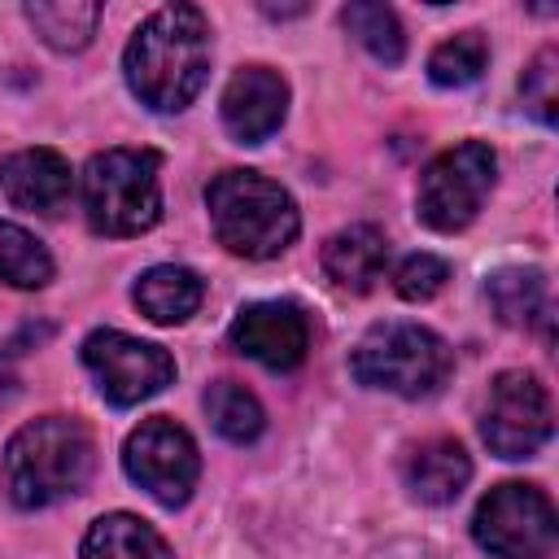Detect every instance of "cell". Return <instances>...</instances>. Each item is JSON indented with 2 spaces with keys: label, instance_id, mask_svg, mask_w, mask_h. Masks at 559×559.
Returning a JSON list of instances; mask_svg holds the SVG:
<instances>
[{
  "label": "cell",
  "instance_id": "3957f363",
  "mask_svg": "<svg viewBox=\"0 0 559 559\" xmlns=\"http://www.w3.org/2000/svg\"><path fill=\"white\" fill-rule=\"evenodd\" d=\"M205 210H210V227H214L218 245L227 253L253 258V262L284 253L301 231V214H297V201L288 197V188H280L275 179H266L258 170L214 175L205 188Z\"/></svg>",
  "mask_w": 559,
  "mask_h": 559
},
{
  "label": "cell",
  "instance_id": "603a6c76",
  "mask_svg": "<svg viewBox=\"0 0 559 559\" xmlns=\"http://www.w3.org/2000/svg\"><path fill=\"white\" fill-rule=\"evenodd\" d=\"M485 66H489V44L480 31H459L428 52V79L437 87H467L485 74Z\"/></svg>",
  "mask_w": 559,
  "mask_h": 559
},
{
  "label": "cell",
  "instance_id": "ac0fdd59",
  "mask_svg": "<svg viewBox=\"0 0 559 559\" xmlns=\"http://www.w3.org/2000/svg\"><path fill=\"white\" fill-rule=\"evenodd\" d=\"M485 297L507 328H533L550 319L546 275L537 266H502L485 280Z\"/></svg>",
  "mask_w": 559,
  "mask_h": 559
},
{
  "label": "cell",
  "instance_id": "7c38bea8",
  "mask_svg": "<svg viewBox=\"0 0 559 559\" xmlns=\"http://www.w3.org/2000/svg\"><path fill=\"white\" fill-rule=\"evenodd\" d=\"M223 127L240 144H262L288 114V83L271 66H240L223 87Z\"/></svg>",
  "mask_w": 559,
  "mask_h": 559
},
{
  "label": "cell",
  "instance_id": "8fae6325",
  "mask_svg": "<svg viewBox=\"0 0 559 559\" xmlns=\"http://www.w3.org/2000/svg\"><path fill=\"white\" fill-rule=\"evenodd\" d=\"M227 341L266 371H293L310 349V319L297 301H249L231 319Z\"/></svg>",
  "mask_w": 559,
  "mask_h": 559
},
{
  "label": "cell",
  "instance_id": "d6986e66",
  "mask_svg": "<svg viewBox=\"0 0 559 559\" xmlns=\"http://www.w3.org/2000/svg\"><path fill=\"white\" fill-rule=\"evenodd\" d=\"M22 13L35 26V35L57 52L87 48L100 26V4H92V0H35Z\"/></svg>",
  "mask_w": 559,
  "mask_h": 559
},
{
  "label": "cell",
  "instance_id": "5bb4252c",
  "mask_svg": "<svg viewBox=\"0 0 559 559\" xmlns=\"http://www.w3.org/2000/svg\"><path fill=\"white\" fill-rule=\"evenodd\" d=\"M472 480V459L454 437H428L406 450L402 459V485L424 507L454 502Z\"/></svg>",
  "mask_w": 559,
  "mask_h": 559
},
{
  "label": "cell",
  "instance_id": "ffe728a7",
  "mask_svg": "<svg viewBox=\"0 0 559 559\" xmlns=\"http://www.w3.org/2000/svg\"><path fill=\"white\" fill-rule=\"evenodd\" d=\"M205 415H210L214 432H218L223 441H231V445H249V441H258L262 428H266L262 402H258L245 384H236V380H214V384L205 389Z\"/></svg>",
  "mask_w": 559,
  "mask_h": 559
},
{
  "label": "cell",
  "instance_id": "4316f807",
  "mask_svg": "<svg viewBox=\"0 0 559 559\" xmlns=\"http://www.w3.org/2000/svg\"><path fill=\"white\" fill-rule=\"evenodd\" d=\"M9 349L13 345H0V406H9L13 393H17V371L9 367Z\"/></svg>",
  "mask_w": 559,
  "mask_h": 559
},
{
  "label": "cell",
  "instance_id": "9c48e42d",
  "mask_svg": "<svg viewBox=\"0 0 559 559\" xmlns=\"http://www.w3.org/2000/svg\"><path fill=\"white\" fill-rule=\"evenodd\" d=\"M550 393L533 371H498L480 411V437L498 459H528L550 441Z\"/></svg>",
  "mask_w": 559,
  "mask_h": 559
},
{
  "label": "cell",
  "instance_id": "ba28073f",
  "mask_svg": "<svg viewBox=\"0 0 559 559\" xmlns=\"http://www.w3.org/2000/svg\"><path fill=\"white\" fill-rule=\"evenodd\" d=\"M83 367L92 371L100 397L114 406H140L175 380V358L162 345L127 336L118 328H96L83 341Z\"/></svg>",
  "mask_w": 559,
  "mask_h": 559
},
{
  "label": "cell",
  "instance_id": "5b68a950",
  "mask_svg": "<svg viewBox=\"0 0 559 559\" xmlns=\"http://www.w3.org/2000/svg\"><path fill=\"white\" fill-rule=\"evenodd\" d=\"M450 367H454L450 345L437 332L402 319L367 328L349 354V371L367 389H384L397 397H432L450 380Z\"/></svg>",
  "mask_w": 559,
  "mask_h": 559
},
{
  "label": "cell",
  "instance_id": "7402d4cb",
  "mask_svg": "<svg viewBox=\"0 0 559 559\" xmlns=\"http://www.w3.org/2000/svg\"><path fill=\"white\" fill-rule=\"evenodd\" d=\"M52 253L17 223L0 218V284L13 288H44L52 280Z\"/></svg>",
  "mask_w": 559,
  "mask_h": 559
},
{
  "label": "cell",
  "instance_id": "4fadbf2b",
  "mask_svg": "<svg viewBox=\"0 0 559 559\" xmlns=\"http://www.w3.org/2000/svg\"><path fill=\"white\" fill-rule=\"evenodd\" d=\"M0 188L17 210L61 214L70 201V162L57 148H22L0 162Z\"/></svg>",
  "mask_w": 559,
  "mask_h": 559
},
{
  "label": "cell",
  "instance_id": "44dd1931",
  "mask_svg": "<svg viewBox=\"0 0 559 559\" xmlns=\"http://www.w3.org/2000/svg\"><path fill=\"white\" fill-rule=\"evenodd\" d=\"M341 22L345 31L384 66H397L406 57V35H402V22L389 4H376V0H354L341 9Z\"/></svg>",
  "mask_w": 559,
  "mask_h": 559
},
{
  "label": "cell",
  "instance_id": "8992f818",
  "mask_svg": "<svg viewBox=\"0 0 559 559\" xmlns=\"http://www.w3.org/2000/svg\"><path fill=\"white\" fill-rule=\"evenodd\" d=\"M493 175H498L493 148L480 140H463L424 166L415 188V214L432 231H463L480 214L493 188Z\"/></svg>",
  "mask_w": 559,
  "mask_h": 559
},
{
  "label": "cell",
  "instance_id": "6da1fadb",
  "mask_svg": "<svg viewBox=\"0 0 559 559\" xmlns=\"http://www.w3.org/2000/svg\"><path fill=\"white\" fill-rule=\"evenodd\" d=\"M127 87L140 105L157 114H179L197 100L210 74V22L197 4H166L148 13L127 52H122Z\"/></svg>",
  "mask_w": 559,
  "mask_h": 559
},
{
  "label": "cell",
  "instance_id": "30bf717a",
  "mask_svg": "<svg viewBox=\"0 0 559 559\" xmlns=\"http://www.w3.org/2000/svg\"><path fill=\"white\" fill-rule=\"evenodd\" d=\"M122 467L127 476L148 493L157 498L162 507H183L197 489V476H201V454H197V441L166 415H153L144 419L127 445H122Z\"/></svg>",
  "mask_w": 559,
  "mask_h": 559
},
{
  "label": "cell",
  "instance_id": "cb8c5ba5",
  "mask_svg": "<svg viewBox=\"0 0 559 559\" xmlns=\"http://www.w3.org/2000/svg\"><path fill=\"white\" fill-rule=\"evenodd\" d=\"M555 79H559V52L555 48H542L537 57H533V66L524 70V79H520V96H524V105H528V114H537L546 127L555 122V105H559V87H555Z\"/></svg>",
  "mask_w": 559,
  "mask_h": 559
},
{
  "label": "cell",
  "instance_id": "7a4b0ae2",
  "mask_svg": "<svg viewBox=\"0 0 559 559\" xmlns=\"http://www.w3.org/2000/svg\"><path fill=\"white\" fill-rule=\"evenodd\" d=\"M96 467V441L74 415H44L22 424L4 445L9 498L26 511L74 498Z\"/></svg>",
  "mask_w": 559,
  "mask_h": 559
},
{
  "label": "cell",
  "instance_id": "484cf974",
  "mask_svg": "<svg viewBox=\"0 0 559 559\" xmlns=\"http://www.w3.org/2000/svg\"><path fill=\"white\" fill-rule=\"evenodd\" d=\"M371 559H445V555L424 537H397V542H384L380 550H371Z\"/></svg>",
  "mask_w": 559,
  "mask_h": 559
},
{
  "label": "cell",
  "instance_id": "d4e9b609",
  "mask_svg": "<svg viewBox=\"0 0 559 559\" xmlns=\"http://www.w3.org/2000/svg\"><path fill=\"white\" fill-rule=\"evenodd\" d=\"M445 280H450V262L437 258V253H411V258H402L397 271H393V288H397V297H406V301H428V297H437V293L445 288Z\"/></svg>",
  "mask_w": 559,
  "mask_h": 559
},
{
  "label": "cell",
  "instance_id": "e0dca14e",
  "mask_svg": "<svg viewBox=\"0 0 559 559\" xmlns=\"http://www.w3.org/2000/svg\"><path fill=\"white\" fill-rule=\"evenodd\" d=\"M79 559H175V555L153 524H144L131 511H114L92 520V528L83 533Z\"/></svg>",
  "mask_w": 559,
  "mask_h": 559
},
{
  "label": "cell",
  "instance_id": "9a60e30c",
  "mask_svg": "<svg viewBox=\"0 0 559 559\" xmlns=\"http://www.w3.org/2000/svg\"><path fill=\"white\" fill-rule=\"evenodd\" d=\"M319 262H323V275H328L332 288H341V293H367L384 275L389 240L371 223H349V227H341V231H332L323 240Z\"/></svg>",
  "mask_w": 559,
  "mask_h": 559
},
{
  "label": "cell",
  "instance_id": "277c9868",
  "mask_svg": "<svg viewBox=\"0 0 559 559\" xmlns=\"http://www.w3.org/2000/svg\"><path fill=\"white\" fill-rule=\"evenodd\" d=\"M96 236H140L162 218V157L153 148H105L79 179Z\"/></svg>",
  "mask_w": 559,
  "mask_h": 559
},
{
  "label": "cell",
  "instance_id": "52a82bcc",
  "mask_svg": "<svg viewBox=\"0 0 559 559\" xmlns=\"http://www.w3.org/2000/svg\"><path fill=\"white\" fill-rule=\"evenodd\" d=\"M472 537L498 559H546L559 542V520L537 485L502 480L480 498L472 515Z\"/></svg>",
  "mask_w": 559,
  "mask_h": 559
},
{
  "label": "cell",
  "instance_id": "2e32d148",
  "mask_svg": "<svg viewBox=\"0 0 559 559\" xmlns=\"http://www.w3.org/2000/svg\"><path fill=\"white\" fill-rule=\"evenodd\" d=\"M201 297H205L201 275L188 271V266H175V262L148 266L135 280V288H131V301L140 306V314L153 319V323H166V328L192 319L197 306H201Z\"/></svg>",
  "mask_w": 559,
  "mask_h": 559
}]
</instances>
